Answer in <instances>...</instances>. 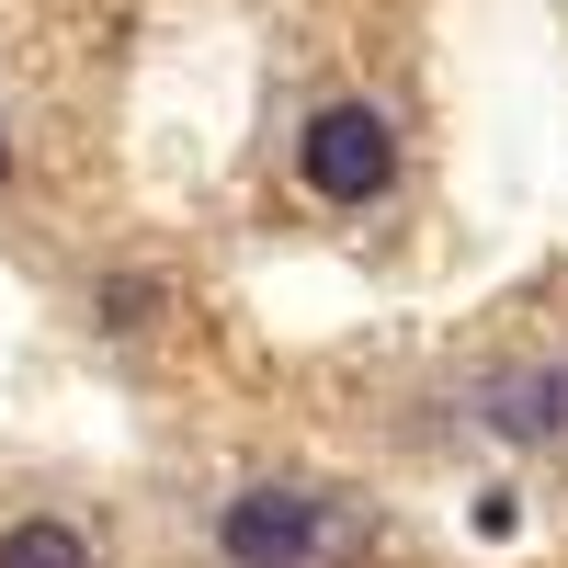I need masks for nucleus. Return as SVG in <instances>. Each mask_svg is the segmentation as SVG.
Instances as JSON below:
<instances>
[{"instance_id": "obj_1", "label": "nucleus", "mask_w": 568, "mask_h": 568, "mask_svg": "<svg viewBox=\"0 0 568 568\" xmlns=\"http://www.w3.org/2000/svg\"><path fill=\"white\" fill-rule=\"evenodd\" d=\"M205 546H216V568H342V557L375 546V511H364V489L251 478V489H227V500H216Z\"/></svg>"}, {"instance_id": "obj_2", "label": "nucleus", "mask_w": 568, "mask_h": 568, "mask_svg": "<svg viewBox=\"0 0 568 568\" xmlns=\"http://www.w3.org/2000/svg\"><path fill=\"white\" fill-rule=\"evenodd\" d=\"M398 171H409V136H398L387 103H364V91L307 103V125H296V194H307V205L364 216V205L398 194Z\"/></svg>"}, {"instance_id": "obj_3", "label": "nucleus", "mask_w": 568, "mask_h": 568, "mask_svg": "<svg viewBox=\"0 0 568 568\" xmlns=\"http://www.w3.org/2000/svg\"><path fill=\"white\" fill-rule=\"evenodd\" d=\"M466 420H478L489 444H511V455H557V444H568V342L478 364V387H466Z\"/></svg>"}, {"instance_id": "obj_4", "label": "nucleus", "mask_w": 568, "mask_h": 568, "mask_svg": "<svg viewBox=\"0 0 568 568\" xmlns=\"http://www.w3.org/2000/svg\"><path fill=\"white\" fill-rule=\"evenodd\" d=\"M0 568H103V546L69 511H23V524H0Z\"/></svg>"}, {"instance_id": "obj_5", "label": "nucleus", "mask_w": 568, "mask_h": 568, "mask_svg": "<svg viewBox=\"0 0 568 568\" xmlns=\"http://www.w3.org/2000/svg\"><path fill=\"white\" fill-rule=\"evenodd\" d=\"M160 307H171V284L160 273H103V284H91V329H114V342H136V329H160Z\"/></svg>"}, {"instance_id": "obj_6", "label": "nucleus", "mask_w": 568, "mask_h": 568, "mask_svg": "<svg viewBox=\"0 0 568 568\" xmlns=\"http://www.w3.org/2000/svg\"><path fill=\"white\" fill-rule=\"evenodd\" d=\"M466 535H478V546L524 535V489H478V500H466Z\"/></svg>"}, {"instance_id": "obj_7", "label": "nucleus", "mask_w": 568, "mask_h": 568, "mask_svg": "<svg viewBox=\"0 0 568 568\" xmlns=\"http://www.w3.org/2000/svg\"><path fill=\"white\" fill-rule=\"evenodd\" d=\"M0 182H12V136H0Z\"/></svg>"}]
</instances>
